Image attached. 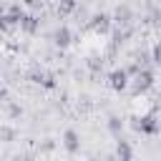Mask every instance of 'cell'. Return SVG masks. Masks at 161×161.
<instances>
[{
    "label": "cell",
    "mask_w": 161,
    "mask_h": 161,
    "mask_svg": "<svg viewBox=\"0 0 161 161\" xmlns=\"http://www.w3.org/2000/svg\"><path fill=\"white\" fill-rule=\"evenodd\" d=\"M153 86V73L151 70H138V75L133 78V88H136V93H143L146 88H151Z\"/></svg>",
    "instance_id": "1"
},
{
    "label": "cell",
    "mask_w": 161,
    "mask_h": 161,
    "mask_svg": "<svg viewBox=\"0 0 161 161\" xmlns=\"http://www.w3.org/2000/svg\"><path fill=\"white\" fill-rule=\"evenodd\" d=\"M128 86V70H113L111 73V88H116V91H123Z\"/></svg>",
    "instance_id": "2"
},
{
    "label": "cell",
    "mask_w": 161,
    "mask_h": 161,
    "mask_svg": "<svg viewBox=\"0 0 161 161\" xmlns=\"http://www.w3.org/2000/svg\"><path fill=\"white\" fill-rule=\"evenodd\" d=\"M136 128L143 131V133H156V131H158L156 116H146V118H141V123H136Z\"/></svg>",
    "instance_id": "3"
},
{
    "label": "cell",
    "mask_w": 161,
    "mask_h": 161,
    "mask_svg": "<svg viewBox=\"0 0 161 161\" xmlns=\"http://www.w3.org/2000/svg\"><path fill=\"white\" fill-rule=\"evenodd\" d=\"M63 146L68 148V151H78V133L75 131H65V136H63Z\"/></svg>",
    "instance_id": "4"
},
{
    "label": "cell",
    "mask_w": 161,
    "mask_h": 161,
    "mask_svg": "<svg viewBox=\"0 0 161 161\" xmlns=\"http://www.w3.org/2000/svg\"><path fill=\"white\" fill-rule=\"evenodd\" d=\"M93 30H96V33H106V30H108V15L93 18Z\"/></svg>",
    "instance_id": "5"
},
{
    "label": "cell",
    "mask_w": 161,
    "mask_h": 161,
    "mask_svg": "<svg viewBox=\"0 0 161 161\" xmlns=\"http://www.w3.org/2000/svg\"><path fill=\"white\" fill-rule=\"evenodd\" d=\"M55 43H58V45H68V43H70V30H68V28H60V30L55 33Z\"/></svg>",
    "instance_id": "6"
},
{
    "label": "cell",
    "mask_w": 161,
    "mask_h": 161,
    "mask_svg": "<svg viewBox=\"0 0 161 161\" xmlns=\"http://www.w3.org/2000/svg\"><path fill=\"white\" fill-rule=\"evenodd\" d=\"M116 151H118V158H121V161H131V146H128L126 141H121Z\"/></svg>",
    "instance_id": "7"
},
{
    "label": "cell",
    "mask_w": 161,
    "mask_h": 161,
    "mask_svg": "<svg viewBox=\"0 0 161 161\" xmlns=\"http://www.w3.org/2000/svg\"><path fill=\"white\" fill-rule=\"evenodd\" d=\"M0 15H3V5H0Z\"/></svg>",
    "instance_id": "8"
}]
</instances>
